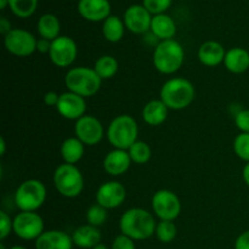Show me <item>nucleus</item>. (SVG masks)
Listing matches in <instances>:
<instances>
[{"label":"nucleus","instance_id":"nucleus-17","mask_svg":"<svg viewBox=\"0 0 249 249\" xmlns=\"http://www.w3.org/2000/svg\"><path fill=\"white\" fill-rule=\"evenodd\" d=\"M131 158L126 150H114L109 151L104 158V169L111 177H121L125 174L131 165Z\"/></svg>","mask_w":249,"mask_h":249},{"label":"nucleus","instance_id":"nucleus-32","mask_svg":"<svg viewBox=\"0 0 249 249\" xmlns=\"http://www.w3.org/2000/svg\"><path fill=\"white\" fill-rule=\"evenodd\" d=\"M233 151L236 156L249 163V134L240 133L233 140Z\"/></svg>","mask_w":249,"mask_h":249},{"label":"nucleus","instance_id":"nucleus-9","mask_svg":"<svg viewBox=\"0 0 249 249\" xmlns=\"http://www.w3.org/2000/svg\"><path fill=\"white\" fill-rule=\"evenodd\" d=\"M38 39L26 29L14 28L4 36V46L11 55L27 57L36 51Z\"/></svg>","mask_w":249,"mask_h":249},{"label":"nucleus","instance_id":"nucleus-20","mask_svg":"<svg viewBox=\"0 0 249 249\" xmlns=\"http://www.w3.org/2000/svg\"><path fill=\"white\" fill-rule=\"evenodd\" d=\"M101 238L102 235L99 228L90 225V224L79 226L72 233L74 246L82 249H92L95 246L101 243Z\"/></svg>","mask_w":249,"mask_h":249},{"label":"nucleus","instance_id":"nucleus-34","mask_svg":"<svg viewBox=\"0 0 249 249\" xmlns=\"http://www.w3.org/2000/svg\"><path fill=\"white\" fill-rule=\"evenodd\" d=\"M14 231V219L6 212H0V238L5 240Z\"/></svg>","mask_w":249,"mask_h":249},{"label":"nucleus","instance_id":"nucleus-22","mask_svg":"<svg viewBox=\"0 0 249 249\" xmlns=\"http://www.w3.org/2000/svg\"><path fill=\"white\" fill-rule=\"evenodd\" d=\"M168 108L162 100H151L143 106L141 116L143 122L151 126H157L164 123L168 118Z\"/></svg>","mask_w":249,"mask_h":249},{"label":"nucleus","instance_id":"nucleus-45","mask_svg":"<svg viewBox=\"0 0 249 249\" xmlns=\"http://www.w3.org/2000/svg\"><path fill=\"white\" fill-rule=\"evenodd\" d=\"M9 249H27V248L23 247V246H12V247Z\"/></svg>","mask_w":249,"mask_h":249},{"label":"nucleus","instance_id":"nucleus-4","mask_svg":"<svg viewBox=\"0 0 249 249\" xmlns=\"http://www.w3.org/2000/svg\"><path fill=\"white\" fill-rule=\"evenodd\" d=\"M101 84L102 79L94 68L84 66L71 68L65 75V85L68 91L74 92L84 99L96 95Z\"/></svg>","mask_w":249,"mask_h":249},{"label":"nucleus","instance_id":"nucleus-28","mask_svg":"<svg viewBox=\"0 0 249 249\" xmlns=\"http://www.w3.org/2000/svg\"><path fill=\"white\" fill-rule=\"evenodd\" d=\"M128 152L131 158V162L136 163V164H146L152 156L150 145L141 140H138L135 143H133L129 147Z\"/></svg>","mask_w":249,"mask_h":249},{"label":"nucleus","instance_id":"nucleus-31","mask_svg":"<svg viewBox=\"0 0 249 249\" xmlns=\"http://www.w3.org/2000/svg\"><path fill=\"white\" fill-rule=\"evenodd\" d=\"M107 211L108 209L104 208V207L97 203L90 207L87 211V215H85L87 216L88 224H90L92 226H96V228L104 225L107 220V216H108Z\"/></svg>","mask_w":249,"mask_h":249},{"label":"nucleus","instance_id":"nucleus-38","mask_svg":"<svg viewBox=\"0 0 249 249\" xmlns=\"http://www.w3.org/2000/svg\"><path fill=\"white\" fill-rule=\"evenodd\" d=\"M60 100V95L56 91H48L44 95V104L49 107H56Z\"/></svg>","mask_w":249,"mask_h":249},{"label":"nucleus","instance_id":"nucleus-24","mask_svg":"<svg viewBox=\"0 0 249 249\" xmlns=\"http://www.w3.org/2000/svg\"><path fill=\"white\" fill-rule=\"evenodd\" d=\"M84 143L78 138H68L62 142L60 148L61 157L68 164H77L84 156Z\"/></svg>","mask_w":249,"mask_h":249},{"label":"nucleus","instance_id":"nucleus-25","mask_svg":"<svg viewBox=\"0 0 249 249\" xmlns=\"http://www.w3.org/2000/svg\"><path fill=\"white\" fill-rule=\"evenodd\" d=\"M36 31L43 39H48L50 41L55 40L56 38L60 36V19L53 14L43 15L36 24Z\"/></svg>","mask_w":249,"mask_h":249},{"label":"nucleus","instance_id":"nucleus-14","mask_svg":"<svg viewBox=\"0 0 249 249\" xmlns=\"http://www.w3.org/2000/svg\"><path fill=\"white\" fill-rule=\"evenodd\" d=\"M56 109L63 118L68 121H78L83 116H85L87 102L84 97L72 91H66L60 94V100H58Z\"/></svg>","mask_w":249,"mask_h":249},{"label":"nucleus","instance_id":"nucleus-7","mask_svg":"<svg viewBox=\"0 0 249 249\" xmlns=\"http://www.w3.org/2000/svg\"><path fill=\"white\" fill-rule=\"evenodd\" d=\"M46 195V187L40 180L28 179L16 189L15 204L21 212H36L45 203Z\"/></svg>","mask_w":249,"mask_h":249},{"label":"nucleus","instance_id":"nucleus-44","mask_svg":"<svg viewBox=\"0 0 249 249\" xmlns=\"http://www.w3.org/2000/svg\"><path fill=\"white\" fill-rule=\"evenodd\" d=\"M92 249H108V247H107L106 245H104V243H99V245L95 246Z\"/></svg>","mask_w":249,"mask_h":249},{"label":"nucleus","instance_id":"nucleus-30","mask_svg":"<svg viewBox=\"0 0 249 249\" xmlns=\"http://www.w3.org/2000/svg\"><path fill=\"white\" fill-rule=\"evenodd\" d=\"M178 229L174 221L160 220L156 228V236L162 243H170L175 240Z\"/></svg>","mask_w":249,"mask_h":249},{"label":"nucleus","instance_id":"nucleus-37","mask_svg":"<svg viewBox=\"0 0 249 249\" xmlns=\"http://www.w3.org/2000/svg\"><path fill=\"white\" fill-rule=\"evenodd\" d=\"M235 249H249V230L242 232L236 238Z\"/></svg>","mask_w":249,"mask_h":249},{"label":"nucleus","instance_id":"nucleus-29","mask_svg":"<svg viewBox=\"0 0 249 249\" xmlns=\"http://www.w3.org/2000/svg\"><path fill=\"white\" fill-rule=\"evenodd\" d=\"M9 6L15 16L27 18L36 12L38 0H9Z\"/></svg>","mask_w":249,"mask_h":249},{"label":"nucleus","instance_id":"nucleus-11","mask_svg":"<svg viewBox=\"0 0 249 249\" xmlns=\"http://www.w3.org/2000/svg\"><path fill=\"white\" fill-rule=\"evenodd\" d=\"M78 56L77 43L71 36H60L51 41V49L49 53L51 62L60 68L70 67Z\"/></svg>","mask_w":249,"mask_h":249},{"label":"nucleus","instance_id":"nucleus-42","mask_svg":"<svg viewBox=\"0 0 249 249\" xmlns=\"http://www.w3.org/2000/svg\"><path fill=\"white\" fill-rule=\"evenodd\" d=\"M5 151H6V142H5V139L1 136L0 138V155L4 156Z\"/></svg>","mask_w":249,"mask_h":249},{"label":"nucleus","instance_id":"nucleus-33","mask_svg":"<svg viewBox=\"0 0 249 249\" xmlns=\"http://www.w3.org/2000/svg\"><path fill=\"white\" fill-rule=\"evenodd\" d=\"M173 0H142V5L150 14L160 15L164 14L172 5Z\"/></svg>","mask_w":249,"mask_h":249},{"label":"nucleus","instance_id":"nucleus-12","mask_svg":"<svg viewBox=\"0 0 249 249\" xmlns=\"http://www.w3.org/2000/svg\"><path fill=\"white\" fill-rule=\"evenodd\" d=\"M74 135L85 146H94L104 139L105 129L96 117L85 114L82 118L75 121Z\"/></svg>","mask_w":249,"mask_h":249},{"label":"nucleus","instance_id":"nucleus-26","mask_svg":"<svg viewBox=\"0 0 249 249\" xmlns=\"http://www.w3.org/2000/svg\"><path fill=\"white\" fill-rule=\"evenodd\" d=\"M125 31V24L117 16H109L102 24V34L104 38L109 43H118L122 40Z\"/></svg>","mask_w":249,"mask_h":249},{"label":"nucleus","instance_id":"nucleus-27","mask_svg":"<svg viewBox=\"0 0 249 249\" xmlns=\"http://www.w3.org/2000/svg\"><path fill=\"white\" fill-rule=\"evenodd\" d=\"M119 68V63L116 57L111 55H104L99 57L95 62L94 70L99 74L102 80L111 79L117 74Z\"/></svg>","mask_w":249,"mask_h":249},{"label":"nucleus","instance_id":"nucleus-41","mask_svg":"<svg viewBox=\"0 0 249 249\" xmlns=\"http://www.w3.org/2000/svg\"><path fill=\"white\" fill-rule=\"evenodd\" d=\"M242 178L243 180H245L246 185L249 187V163L243 167V170H242Z\"/></svg>","mask_w":249,"mask_h":249},{"label":"nucleus","instance_id":"nucleus-16","mask_svg":"<svg viewBox=\"0 0 249 249\" xmlns=\"http://www.w3.org/2000/svg\"><path fill=\"white\" fill-rule=\"evenodd\" d=\"M78 12L87 21H105L111 16V4L108 0H79Z\"/></svg>","mask_w":249,"mask_h":249},{"label":"nucleus","instance_id":"nucleus-5","mask_svg":"<svg viewBox=\"0 0 249 249\" xmlns=\"http://www.w3.org/2000/svg\"><path fill=\"white\" fill-rule=\"evenodd\" d=\"M139 125L130 114H121L112 119L107 128L108 142L118 150H129L138 141Z\"/></svg>","mask_w":249,"mask_h":249},{"label":"nucleus","instance_id":"nucleus-3","mask_svg":"<svg viewBox=\"0 0 249 249\" xmlns=\"http://www.w3.org/2000/svg\"><path fill=\"white\" fill-rule=\"evenodd\" d=\"M185 50L175 39L163 40L157 44L153 51V66L162 74H174L182 67Z\"/></svg>","mask_w":249,"mask_h":249},{"label":"nucleus","instance_id":"nucleus-10","mask_svg":"<svg viewBox=\"0 0 249 249\" xmlns=\"http://www.w3.org/2000/svg\"><path fill=\"white\" fill-rule=\"evenodd\" d=\"M44 232V220L36 212H19L14 218V233L24 241H36Z\"/></svg>","mask_w":249,"mask_h":249},{"label":"nucleus","instance_id":"nucleus-18","mask_svg":"<svg viewBox=\"0 0 249 249\" xmlns=\"http://www.w3.org/2000/svg\"><path fill=\"white\" fill-rule=\"evenodd\" d=\"M72 236L61 230L44 231L36 240V249H72Z\"/></svg>","mask_w":249,"mask_h":249},{"label":"nucleus","instance_id":"nucleus-21","mask_svg":"<svg viewBox=\"0 0 249 249\" xmlns=\"http://www.w3.org/2000/svg\"><path fill=\"white\" fill-rule=\"evenodd\" d=\"M224 66L233 74H242L249 70V53L243 48H232L226 51Z\"/></svg>","mask_w":249,"mask_h":249},{"label":"nucleus","instance_id":"nucleus-19","mask_svg":"<svg viewBox=\"0 0 249 249\" xmlns=\"http://www.w3.org/2000/svg\"><path fill=\"white\" fill-rule=\"evenodd\" d=\"M198 60L202 65L207 67H216L224 62L226 50L219 41H204L198 49Z\"/></svg>","mask_w":249,"mask_h":249},{"label":"nucleus","instance_id":"nucleus-15","mask_svg":"<svg viewBox=\"0 0 249 249\" xmlns=\"http://www.w3.org/2000/svg\"><path fill=\"white\" fill-rule=\"evenodd\" d=\"M152 16L143 5H131L124 12V24L134 34H143L151 29Z\"/></svg>","mask_w":249,"mask_h":249},{"label":"nucleus","instance_id":"nucleus-39","mask_svg":"<svg viewBox=\"0 0 249 249\" xmlns=\"http://www.w3.org/2000/svg\"><path fill=\"white\" fill-rule=\"evenodd\" d=\"M51 49V41L48 39L40 38L36 43V51H39L40 53H49Z\"/></svg>","mask_w":249,"mask_h":249},{"label":"nucleus","instance_id":"nucleus-8","mask_svg":"<svg viewBox=\"0 0 249 249\" xmlns=\"http://www.w3.org/2000/svg\"><path fill=\"white\" fill-rule=\"evenodd\" d=\"M152 211L160 220L174 221L181 213V202L175 192L162 189L152 196Z\"/></svg>","mask_w":249,"mask_h":249},{"label":"nucleus","instance_id":"nucleus-6","mask_svg":"<svg viewBox=\"0 0 249 249\" xmlns=\"http://www.w3.org/2000/svg\"><path fill=\"white\" fill-rule=\"evenodd\" d=\"M53 186L61 196L66 198H75L84 189V178L75 164L63 163L53 173Z\"/></svg>","mask_w":249,"mask_h":249},{"label":"nucleus","instance_id":"nucleus-36","mask_svg":"<svg viewBox=\"0 0 249 249\" xmlns=\"http://www.w3.org/2000/svg\"><path fill=\"white\" fill-rule=\"evenodd\" d=\"M111 249H136L135 241L131 240L128 236L121 233V235H118L113 240Z\"/></svg>","mask_w":249,"mask_h":249},{"label":"nucleus","instance_id":"nucleus-23","mask_svg":"<svg viewBox=\"0 0 249 249\" xmlns=\"http://www.w3.org/2000/svg\"><path fill=\"white\" fill-rule=\"evenodd\" d=\"M150 31L160 41L170 40V39H174L175 34H177V24H175L174 19L168 15H156L152 17Z\"/></svg>","mask_w":249,"mask_h":249},{"label":"nucleus","instance_id":"nucleus-35","mask_svg":"<svg viewBox=\"0 0 249 249\" xmlns=\"http://www.w3.org/2000/svg\"><path fill=\"white\" fill-rule=\"evenodd\" d=\"M235 124L241 133L249 134V108L240 109L235 114Z\"/></svg>","mask_w":249,"mask_h":249},{"label":"nucleus","instance_id":"nucleus-13","mask_svg":"<svg viewBox=\"0 0 249 249\" xmlns=\"http://www.w3.org/2000/svg\"><path fill=\"white\" fill-rule=\"evenodd\" d=\"M126 198V190L119 181H106L97 189L96 203L106 209L121 207Z\"/></svg>","mask_w":249,"mask_h":249},{"label":"nucleus","instance_id":"nucleus-43","mask_svg":"<svg viewBox=\"0 0 249 249\" xmlns=\"http://www.w3.org/2000/svg\"><path fill=\"white\" fill-rule=\"evenodd\" d=\"M9 5V0H0V9L4 10Z\"/></svg>","mask_w":249,"mask_h":249},{"label":"nucleus","instance_id":"nucleus-2","mask_svg":"<svg viewBox=\"0 0 249 249\" xmlns=\"http://www.w3.org/2000/svg\"><path fill=\"white\" fill-rule=\"evenodd\" d=\"M196 90L194 84L185 78H172L162 85L160 99L173 111H181L194 102Z\"/></svg>","mask_w":249,"mask_h":249},{"label":"nucleus","instance_id":"nucleus-40","mask_svg":"<svg viewBox=\"0 0 249 249\" xmlns=\"http://www.w3.org/2000/svg\"><path fill=\"white\" fill-rule=\"evenodd\" d=\"M11 23H10L9 19L5 18V17H1L0 18V33L4 34L5 36L9 32H11Z\"/></svg>","mask_w":249,"mask_h":249},{"label":"nucleus","instance_id":"nucleus-46","mask_svg":"<svg viewBox=\"0 0 249 249\" xmlns=\"http://www.w3.org/2000/svg\"><path fill=\"white\" fill-rule=\"evenodd\" d=\"M0 249H7L6 247H5L4 243H0Z\"/></svg>","mask_w":249,"mask_h":249},{"label":"nucleus","instance_id":"nucleus-1","mask_svg":"<svg viewBox=\"0 0 249 249\" xmlns=\"http://www.w3.org/2000/svg\"><path fill=\"white\" fill-rule=\"evenodd\" d=\"M155 216L143 208H130L122 214L119 229L123 235L134 241H143L156 233Z\"/></svg>","mask_w":249,"mask_h":249}]
</instances>
